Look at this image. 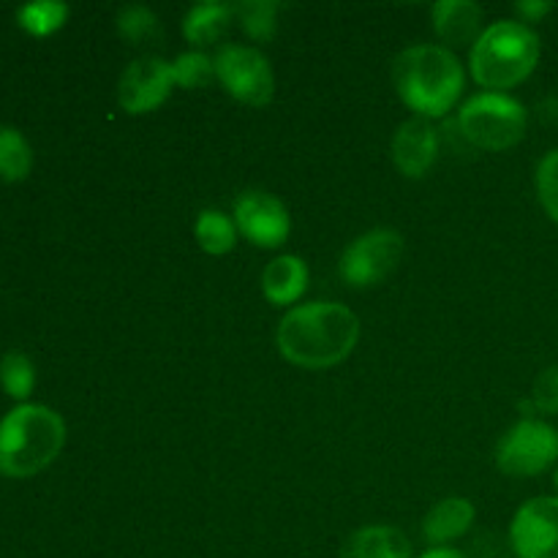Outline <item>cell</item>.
Here are the masks:
<instances>
[{"label":"cell","instance_id":"obj_1","mask_svg":"<svg viewBox=\"0 0 558 558\" xmlns=\"http://www.w3.org/2000/svg\"><path fill=\"white\" fill-rule=\"evenodd\" d=\"M357 341L360 319L341 303L298 305L283 316L276 332L278 352L305 371L343 363Z\"/></svg>","mask_w":558,"mask_h":558},{"label":"cell","instance_id":"obj_2","mask_svg":"<svg viewBox=\"0 0 558 558\" xmlns=\"http://www.w3.org/2000/svg\"><path fill=\"white\" fill-rule=\"evenodd\" d=\"M463 65L447 47L417 44L403 49L392 63V85L417 118H445L463 93Z\"/></svg>","mask_w":558,"mask_h":558},{"label":"cell","instance_id":"obj_3","mask_svg":"<svg viewBox=\"0 0 558 558\" xmlns=\"http://www.w3.org/2000/svg\"><path fill=\"white\" fill-rule=\"evenodd\" d=\"M63 445L65 423L54 409L20 403L0 420V474L33 477L60 456Z\"/></svg>","mask_w":558,"mask_h":558},{"label":"cell","instance_id":"obj_4","mask_svg":"<svg viewBox=\"0 0 558 558\" xmlns=\"http://www.w3.org/2000/svg\"><path fill=\"white\" fill-rule=\"evenodd\" d=\"M539 60V36L515 20L494 22L472 47V76L488 93H501L532 76Z\"/></svg>","mask_w":558,"mask_h":558},{"label":"cell","instance_id":"obj_5","mask_svg":"<svg viewBox=\"0 0 558 558\" xmlns=\"http://www.w3.org/2000/svg\"><path fill=\"white\" fill-rule=\"evenodd\" d=\"M458 129L480 150H510L526 134V109L507 93H483L463 104Z\"/></svg>","mask_w":558,"mask_h":558},{"label":"cell","instance_id":"obj_6","mask_svg":"<svg viewBox=\"0 0 558 558\" xmlns=\"http://www.w3.org/2000/svg\"><path fill=\"white\" fill-rule=\"evenodd\" d=\"M216 76L229 96L248 107H267L276 96L272 65L256 47L223 44L216 54Z\"/></svg>","mask_w":558,"mask_h":558},{"label":"cell","instance_id":"obj_7","mask_svg":"<svg viewBox=\"0 0 558 558\" xmlns=\"http://www.w3.org/2000/svg\"><path fill=\"white\" fill-rule=\"evenodd\" d=\"M558 461V430L539 420H521L501 436L496 463L510 477H537Z\"/></svg>","mask_w":558,"mask_h":558},{"label":"cell","instance_id":"obj_8","mask_svg":"<svg viewBox=\"0 0 558 558\" xmlns=\"http://www.w3.org/2000/svg\"><path fill=\"white\" fill-rule=\"evenodd\" d=\"M403 256V238L396 229H371L360 234L341 254V278L354 289L379 287Z\"/></svg>","mask_w":558,"mask_h":558},{"label":"cell","instance_id":"obj_9","mask_svg":"<svg viewBox=\"0 0 558 558\" xmlns=\"http://www.w3.org/2000/svg\"><path fill=\"white\" fill-rule=\"evenodd\" d=\"M234 223L248 243L259 248H278L292 232L287 205L267 191H245L234 202Z\"/></svg>","mask_w":558,"mask_h":558},{"label":"cell","instance_id":"obj_10","mask_svg":"<svg viewBox=\"0 0 558 558\" xmlns=\"http://www.w3.org/2000/svg\"><path fill=\"white\" fill-rule=\"evenodd\" d=\"M174 87L172 63L145 54L123 71L118 82V101L129 114H147L161 107Z\"/></svg>","mask_w":558,"mask_h":558},{"label":"cell","instance_id":"obj_11","mask_svg":"<svg viewBox=\"0 0 558 558\" xmlns=\"http://www.w3.org/2000/svg\"><path fill=\"white\" fill-rule=\"evenodd\" d=\"M510 543L518 558H558V496L526 501L512 518Z\"/></svg>","mask_w":558,"mask_h":558},{"label":"cell","instance_id":"obj_12","mask_svg":"<svg viewBox=\"0 0 558 558\" xmlns=\"http://www.w3.org/2000/svg\"><path fill=\"white\" fill-rule=\"evenodd\" d=\"M390 150L401 174L417 180L434 167L436 156H439V136H436L430 120L409 118L407 123L398 125Z\"/></svg>","mask_w":558,"mask_h":558},{"label":"cell","instance_id":"obj_13","mask_svg":"<svg viewBox=\"0 0 558 558\" xmlns=\"http://www.w3.org/2000/svg\"><path fill=\"white\" fill-rule=\"evenodd\" d=\"M430 20H434V31L439 38L452 47H466V44H477L483 36V9L472 0H439L430 9Z\"/></svg>","mask_w":558,"mask_h":558},{"label":"cell","instance_id":"obj_14","mask_svg":"<svg viewBox=\"0 0 558 558\" xmlns=\"http://www.w3.org/2000/svg\"><path fill=\"white\" fill-rule=\"evenodd\" d=\"M305 289H308V267L298 256H278L262 270V292L272 305H294Z\"/></svg>","mask_w":558,"mask_h":558},{"label":"cell","instance_id":"obj_15","mask_svg":"<svg viewBox=\"0 0 558 558\" xmlns=\"http://www.w3.org/2000/svg\"><path fill=\"white\" fill-rule=\"evenodd\" d=\"M341 558H412V543L396 526H365L343 543Z\"/></svg>","mask_w":558,"mask_h":558},{"label":"cell","instance_id":"obj_16","mask_svg":"<svg viewBox=\"0 0 558 558\" xmlns=\"http://www.w3.org/2000/svg\"><path fill=\"white\" fill-rule=\"evenodd\" d=\"M474 523V505L463 496H450L439 505L430 507L423 521V537L430 545H447L452 539L463 537Z\"/></svg>","mask_w":558,"mask_h":558},{"label":"cell","instance_id":"obj_17","mask_svg":"<svg viewBox=\"0 0 558 558\" xmlns=\"http://www.w3.org/2000/svg\"><path fill=\"white\" fill-rule=\"evenodd\" d=\"M232 3L207 0V3H196L194 9H189V14L183 20V33L194 47H213V44L227 36V31L232 27Z\"/></svg>","mask_w":558,"mask_h":558},{"label":"cell","instance_id":"obj_18","mask_svg":"<svg viewBox=\"0 0 558 558\" xmlns=\"http://www.w3.org/2000/svg\"><path fill=\"white\" fill-rule=\"evenodd\" d=\"M194 234L196 243L205 254L213 256H223L234 248L238 243V223H234L232 216H227L223 210H202L196 216L194 223Z\"/></svg>","mask_w":558,"mask_h":558},{"label":"cell","instance_id":"obj_19","mask_svg":"<svg viewBox=\"0 0 558 558\" xmlns=\"http://www.w3.org/2000/svg\"><path fill=\"white\" fill-rule=\"evenodd\" d=\"M31 142L14 125H0V180H5V183H20V180H25L31 174Z\"/></svg>","mask_w":558,"mask_h":558},{"label":"cell","instance_id":"obj_20","mask_svg":"<svg viewBox=\"0 0 558 558\" xmlns=\"http://www.w3.org/2000/svg\"><path fill=\"white\" fill-rule=\"evenodd\" d=\"M118 33L131 47H142V44L156 41L161 36V22H158L156 11H150L147 5L131 3L120 9Z\"/></svg>","mask_w":558,"mask_h":558},{"label":"cell","instance_id":"obj_21","mask_svg":"<svg viewBox=\"0 0 558 558\" xmlns=\"http://www.w3.org/2000/svg\"><path fill=\"white\" fill-rule=\"evenodd\" d=\"M65 20H69V5L58 3V0H36V3H25L16 9V22L33 36H49V33L60 31Z\"/></svg>","mask_w":558,"mask_h":558},{"label":"cell","instance_id":"obj_22","mask_svg":"<svg viewBox=\"0 0 558 558\" xmlns=\"http://www.w3.org/2000/svg\"><path fill=\"white\" fill-rule=\"evenodd\" d=\"M232 5L240 27H243L254 41H270V38L276 36L278 3H272V0H243V3Z\"/></svg>","mask_w":558,"mask_h":558},{"label":"cell","instance_id":"obj_23","mask_svg":"<svg viewBox=\"0 0 558 558\" xmlns=\"http://www.w3.org/2000/svg\"><path fill=\"white\" fill-rule=\"evenodd\" d=\"M0 385L16 401H25L36 387V368L22 352H5L0 357Z\"/></svg>","mask_w":558,"mask_h":558},{"label":"cell","instance_id":"obj_24","mask_svg":"<svg viewBox=\"0 0 558 558\" xmlns=\"http://www.w3.org/2000/svg\"><path fill=\"white\" fill-rule=\"evenodd\" d=\"M174 85L185 87V90H196V87H207L216 80V60L207 58L205 52H183L172 63Z\"/></svg>","mask_w":558,"mask_h":558},{"label":"cell","instance_id":"obj_25","mask_svg":"<svg viewBox=\"0 0 558 558\" xmlns=\"http://www.w3.org/2000/svg\"><path fill=\"white\" fill-rule=\"evenodd\" d=\"M537 194L545 213L558 223V150H550L537 167Z\"/></svg>","mask_w":558,"mask_h":558},{"label":"cell","instance_id":"obj_26","mask_svg":"<svg viewBox=\"0 0 558 558\" xmlns=\"http://www.w3.org/2000/svg\"><path fill=\"white\" fill-rule=\"evenodd\" d=\"M532 407L539 414H558V365H550L534 379Z\"/></svg>","mask_w":558,"mask_h":558},{"label":"cell","instance_id":"obj_27","mask_svg":"<svg viewBox=\"0 0 558 558\" xmlns=\"http://www.w3.org/2000/svg\"><path fill=\"white\" fill-rule=\"evenodd\" d=\"M515 9L518 14H521L523 25H526V22H539L545 14H550V11H554V3H545V0H521Z\"/></svg>","mask_w":558,"mask_h":558},{"label":"cell","instance_id":"obj_28","mask_svg":"<svg viewBox=\"0 0 558 558\" xmlns=\"http://www.w3.org/2000/svg\"><path fill=\"white\" fill-rule=\"evenodd\" d=\"M420 558H466L461 550H452V548H430L428 554H423Z\"/></svg>","mask_w":558,"mask_h":558},{"label":"cell","instance_id":"obj_29","mask_svg":"<svg viewBox=\"0 0 558 558\" xmlns=\"http://www.w3.org/2000/svg\"><path fill=\"white\" fill-rule=\"evenodd\" d=\"M554 485L558 488V469H556V474H554Z\"/></svg>","mask_w":558,"mask_h":558}]
</instances>
